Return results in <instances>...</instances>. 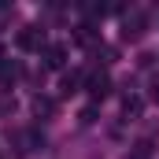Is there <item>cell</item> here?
<instances>
[{
  "mask_svg": "<svg viewBox=\"0 0 159 159\" xmlns=\"http://www.w3.org/2000/svg\"><path fill=\"white\" fill-rule=\"evenodd\" d=\"M19 48L41 52V48H44V30H37V26H22V30H19Z\"/></svg>",
  "mask_w": 159,
  "mask_h": 159,
  "instance_id": "cell-1",
  "label": "cell"
},
{
  "mask_svg": "<svg viewBox=\"0 0 159 159\" xmlns=\"http://www.w3.org/2000/svg\"><path fill=\"white\" fill-rule=\"evenodd\" d=\"M44 63H48L52 70H59V67L67 63V48H63V44H48V48H44Z\"/></svg>",
  "mask_w": 159,
  "mask_h": 159,
  "instance_id": "cell-2",
  "label": "cell"
},
{
  "mask_svg": "<svg viewBox=\"0 0 159 159\" xmlns=\"http://www.w3.org/2000/svg\"><path fill=\"white\" fill-rule=\"evenodd\" d=\"M89 93H93L96 100H104V96L111 93V78H107V74H93V78H89Z\"/></svg>",
  "mask_w": 159,
  "mask_h": 159,
  "instance_id": "cell-3",
  "label": "cell"
},
{
  "mask_svg": "<svg viewBox=\"0 0 159 159\" xmlns=\"http://www.w3.org/2000/svg\"><path fill=\"white\" fill-rule=\"evenodd\" d=\"M78 85H81V74H63L59 93H63V96H70V93H78Z\"/></svg>",
  "mask_w": 159,
  "mask_h": 159,
  "instance_id": "cell-4",
  "label": "cell"
},
{
  "mask_svg": "<svg viewBox=\"0 0 159 159\" xmlns=\"http://www.w3.org/2000/svg\"><path fill=\"white\" fill-rule=\"evenodd\" d=\"M122 107H126V115H137V111H141V100H133V96H129Z\"/></svg>",
  "mask_w": 159,
  "mask_h": 159,
  "instance_id": "cell-5",
  "label": "cell"
},
{
  "mask_svg": "<svg viewBox=\"0 0 159 159\" xmlns=\"http://www.w3.org/2000/svg\"><path fill=\"white\" fill-rule=\"evenodd\" d=\"M34 107H37V115H41V111H44V115L52 111V104H48V100H41V96H37V100H34Z\"/></svg>",
  "mask_w": 159,
  "mask_h": 159,
  "instance_id": "cell-6",
  "label": "cell"
},
{
  "mask_svg": "<svg viewBox=\"0 0 159 159\" xmlns=\"http://www.w3.org/2000/svg\"><path fill=\"white\" fill-rule=\"evenodd\" d=\"M152 96H156V100H159V81H156V89H152Z\"/></svg>",
  "mask_w": 159,
  "mask_h": 159,
  "instance_id": "cell-7",
  "label": "cell"
},
{
  "mask_svg": "<svg viewBox=\"0 0 159 159\" xmlns=\"http://www.w3.org/2000/svg\"><path fill=\"white\" fill-rule=\"evenodd\" d=\"M0 63H4V44H0Z\"/></svg>",
  "mask_w": 159,
  "mask_h": 159,
  "instance_id": "cell-8",
  "label": "cell"
}]
</instances>
